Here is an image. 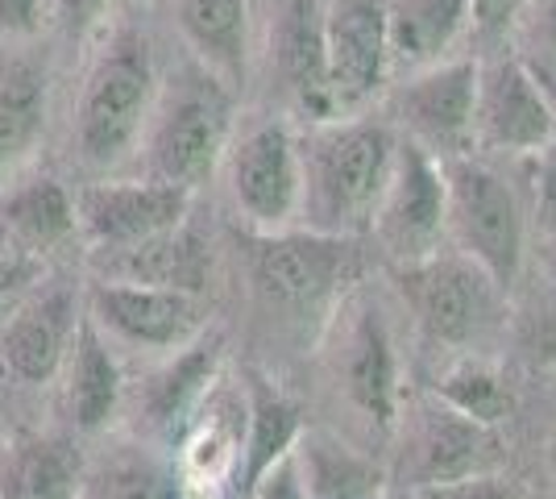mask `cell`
Listing matches in <instances>:
<instances>
[{
  "instance_id": "obj_8",
  "label": "cell",
  "mask_w": 556,
  "mask_h": 499,
  "mask_svg": "<svg viewBox=\"0 0 556 499\" xmlns=\"http://www.w3.org/2000/svg\"><path fill=\"white\" fill-rule=\"evenodd\" d=\"M225 159H229L232 204L250 221L254 234H278L300 221V138L282 121H266L241 134V142H229Z\"/></svg>"
},
{
  "instance_id": "obj_33",
  "label": "cell",
  "mask_w": 556,
  "mask_h": 499,
  "mask_svg": "<svg viewBox=\"0 0 556 499\" xmlns=\"http://www.w3.org/2000/svg\"><path fill=\"white\" fill-rule=\"evenodd\" d=\"M250 499H307L303 491V475H300V458L295 450L287 453V458H278L275 466L266 471V475L254 483V491Z\"/></svg>"
},
{
  "instance_id": "obj_36",
  "label": "cell",
  "mask_w": 556,
  "mask_h": 499,
  "mask_svg": "<svg viewBox=\"0 0 556 499\" xmlns=\"http://www.w3.org/2000/svg\"><path fill=\"white\" fill-rule=\"evenodd\" d=\"M532 346H535V354H540V358H556V309L544 312V321L535 325Z\"/></svg>"
},
{
  "instance_id": "obj_17",
  "label": "cell",
  "mask_w": 556,
  "mask_h": 499,
  "mask_svg": "<svg viewBox=\"0 0 556 499\" xmlns=\"http://www.w3.org/2000/svg\"><path fill=\"white\" fill-rule=\"evenodd\" d=\"M498 450L503 446H498L494 428L478 425V421L462 416L457 408L437 400L419 412L412 478H416V487H437V483H453V478L490 475L503 462Z\"/></svg>"
},
{
  "instance_id": "obj_13",
  "label": "cell",
  "mask_w": 556,
  "mask_h": 499,
  "mask_svg": "<svg viewBox=\"0 0 556 499\" xmlns=\"http://www.w3.org/2000/svg\"><path fill=\"white\" fill-rule=\"evenodd\" d=\"M328 84L337 117L370 104L391 75L387 54V4L382 0H332L325 9Z\"/></svg>"
},
{
  "instance_id": "obj_18",
  "label": "cell",
  "mask_w": 556,
  "mask_h": 499,
  "mask_svg": "<svg viewBox=\"0 0 556 499\" xmlns=\"http://www.w3.org/2000/svg\"><path fill=\"white\" fill-rule=\"evenodd\" d=\"M92 262L100 279H125V284L175 287V291L208 296L212 246L195 229H187V221L166 229V234L138 241V246H125V250H96Z\"/></svg>"
},
{
  "instance_id": "obj_1",
  "label": "cell",
  "mask_w": 556,
  "mask_h": 499,
  "mask_svg": "<svg viewBox=\"0 0 556 499\" xmlns=\"http://www.w3.org/2000/svg\"><path fill=\"white\" fill-rule=\"evenodd\" d=\"M394 134L382 121H320L300 142V216L316 234H366L394 166Z\"/></svg>"
},
{
  "instance_id": "obj_6",
  "label": "cell",
  "mask_w": 556,
  "mask_h": 499,
  "mask_svg": "<svg viewBox=\"0 0 556 499\" xmlns=\"http://www.w3.org/2000/svg\"><path fill=\"white\" fill-rule=\"evenodd\" d=\"M84 312L96 321L113 346L138 350V354L166 358L212 329L208 296L175 291V287H146L125 279H100L84 284Z\"/></svg>"
},
{
  "instance_id": "obj_22",
  "label": "cell",
  "mask_w": 556,
  "mask_h": 499,
  "mask_svg": "<svg viewBox=\"0 0 556 499\" xmlns=\"http://www.w3.org/2000/svg\"><path fill=\"white\" fill-rule=\"evenodd\" d=\"M473 22L469 0H391L387 4V54L391 72H428Z\"/></svg>"
},
{
  "instance_id": "obj_31",
  "label": "cell",
  "mask_w": 556,
  "mask_h": 499,
  "mask_svg": "<svg viewBox=\"0 0 556 499\" xmlns=\"http://www.w3.org/2000/svg\"><path fill=\"white\" fill-rule=\"evenodd\" d=\"M532 225L535 238L556 229V138L535 150L532 166Z\"/></svg>"
},
{
  "instance_id": "obj_5",
  "label": "cell",
  "mask_w": 556,
  "mask_h": 499,
  "mask_svg": "<svg viewBox=\"0 0 556 499\" xmlns=\"http://www.w3.org/2000/svg\"><path fill=\"white\" fill-rule=\"evenodd\" d=\"M250 284L266 309L320 312L337 300V291L357 279L362 254L353 238L316 234V229H278V234H245Z\"/></svg>"
},
{
  "instance_id": "obj_20",
  "label": "cell",
  "mask_w": 556,
  "mask_h": 499,
  "mask_svg": "<svg viewBox=\"0 0 556 499\" xmlns=\"http://www.w3.org/2000/svg\"><path fill=\"white\" fill-rule=\"evenodd\" d=\"M75 499H187V487L175 458L154 441H121L84 458Z\"/></svg>"
},
{
  "instance_id": "obj_23",
  "label": "cell",
  "mask_w": 556,
  "mask_h": 499,
  "mask_svg": "<svg viewBox=\"0 0 556 499\" xmlns=\"http://www.w3.org/2000/svg\"><path fill=\"white\" fill-rule=\"evenodd\" d=\"M345 391L378 428H394L399 416V362L387 321L374 309H362L349 329Z\"/></svg>"
},
{
  "instance_id": "obj_4",
  "label": "cell",
  "mask_w": 556,
  "mask_h": 499,
  "mask_svg": "<svg viewBox=\"0 0 556 499\" xmlns=\"http://www.w3.org/2000/svg\"><path fill=\"white\" fill-rule=\"evenodd\" d=\"M448 229L494 284L510 291L528 259V213L507 179L473 154L441 159Z\"/></svg>"
},
{
  "instance_id": "obj_16",
  "label": "cell",
  "mask_w": 556,
  "mask_h": 499,
  "mask_svg": "<svg viewBox=\"0 0 556 499\" xmlns=\"http://www.w3.org/2000/svg\"><path fill=\"white\" fill-rule=\"evenodd\" d=\"M270 50L275 72L287 100L312 125L337 117L332 84H328L325 47V4L320 0H278L270 22Z\"/></svg>"
},
{
  "instance_id": "obj_7",
  "label": "cell",
  "mask_w": 556,
  "mask_h": 499,
  "mask_svg": "<svg viewBox=\"0 0 556 499\" xmlns=\"http://www.w3.org/2000/svg\"><path fill=\"white\" fill-rule=\"evenodd\" d=\"M403 300L437 346H469L494 325L503 287L465 254H428L399 266Z\"/></svg>"
},
{
  "instance_id": "obj_24",
  "label": "cell",
  "mask_w": 556,
  "mask_h": 499,
  "mask_svg": "<svg viewBox=\"0 0 556 499\" xmlns=\"http://www.w3.org/2000/svg\"><path fill=\"white\" fill-rule=\"evenodd\" d=\"M84 450L67 433H25L4 453L0 499H75Z\"/></svg>"
},
{
  "instance_id": "obj_38",
  "label": "cell",
  "mask_w": 556,
  "mask_h": 499,
  "mask_svg": "<svg viewBox=\"0 0 556 499\" xmlns=\"http://www.w3.org/2000/svg\"><path fill=\"white\" fill-rule=\"evenodd\" d=\"M540 29H544V42H548V50L556 54V0H544V13H540ZM544 72H548V67H544Z\"/></svg>"
},
{
  "instance_id": "obj_28",
  "label": "cell",
  "mask_w": 556,
  "mask_h": 499,
  "mask_svg": "<svg viewBox=\"0 0 556 499\" xmlns=\"http://www.w3.org/2000/svg\"><path fill=\"white\" fill-rule=\"evenodd\" d=\"M295 458H300L307 499H378L382 475L374 471V462L357 458L341 441L320 437V433H303L295 441Z\"/></svg>"
},
{
  "instance_id": "obj_34",
  "label": "cell",
  "mask_w": 556,
  "mask_h": 499,
  "mask_svg": "<svg viewBox=\"0 0 556 499\" xmlns=\"http://www.w3.org/2000/svg\"><path fill=\"white\" fill-rule=\"evenodd\" d=\"M42 9H47V0H0V34H9V38L38 34Z\"/></svg>"
},
{
  "instance_id": "obj_19",
  "label": "cell",
  "mask_w": 556,
  "mask_h": 499,
  "mask_svg": "<svg viewBox=\"0 0 556 499\" xmlns=\"http://www.w3.org/2000/svg\"><path fill=\"white\" fill-rule=\"evenodd\" d=\"M63 396H67V416L75 433L96 437L113 425L125 400V375L113 354V341L96 329V321L84 312L75 337H71L67 362H63Z\"/></svg>"
},
{
  "instance_id": "obj_30",
  "label": "cell",
  "mask_w": 556,
  "mask_h": 499,
  "mask_svg": "<svg viewBox=\"0 0 556 499\" xmlns=\"http://www.w3.org/2000/svg\"><path fill=\"white\" fill-rule=\"evenodd\" d=\"M47 279V259L0 229V321Z\"/></svg>"
},
{
  "instance_id": "obj_27",
  "label": "cell",
  "mask_w": 556,
  "mask_h": 499,
  "mask_svg": "<svg viewBox=\"0 0 556 499\" xmlns=\"http://www.w3.org/2000/svg\"><path fill=\"white\" fill-rule=\"evenodd\" d=\"M47 129V79L29 63H0V184L34 154Z\"/></svg>"
},
{
  "instance_id": "obj_39",
  "label": "cell",
  "mask_w": 556,
  "mask_h": 499,
  "mask_svg": "<svg viewBox=\"0 0 556 499\" xmlns=\"http://www.w3.org/2000/svg\"><path fill=\"white\" fill-rule=\"evenodd\" d=\"M535 246H540V259H544V271L556 279V229H548V234H540L535 238Z\"/></svg>"
},
{
  "instance_id": "obj_21",
  "label": "cell",
  "mask_w": 556,
  "mask_h": 499,
  "mask_svg": "<svg viewBox=\"0 0 556 499\" xmlns=\"http://www.w3.org/2000/svg\"><path fill=\"white\" fill-rule=\"evenodd\" d=\"M241 396H245V441H241V462H237V475H241L237 491L250 496L257 478L266 475L278 458L295 450V441L303 437V412L282 387H275L254 366L245 371Z\"/></svg>"
},
{
  "instance_id": "obj_15",
  "label": "cell",
  "mask_w": 556,
  "mask_h": 499,
  "mask_svg": "<svg viewBox=\"0 0 556 499\" xmlns=\"http://www.w3.org/2000/svg\"><path fill=\"white\" fill-rule=\"evenodd\" d=\"M473 104H478V67L437 63L403 84L399 117L407 125L412 142H419L437 159H453L473 142Z\"/></svg>"
},
{
  "instance_id": "obj_35",
  "label": "cell",
  "mask_w": 556,
  "mask_h": 499,
  "mask_svg": "<svg viewBox=\"0 0 556 499\" xmlns=\"http://www.w3.org/2000/svg\"><path fill=\"white\" fill-rule=\"evenodd\" d=\"M104 9H109V0H54V13L67 25V34H84Z\"/></svg>"
},
{
  "instance_id": "obj_40",
  "label": "cell",
  "mask_w": 556,
  "mask_h": 499,
  "mask_svg": "<svg viewBox=\"0 0 556 499\" xmlns=\"http://www.w3.org/2000/svg\"><path fill=\"white\" fill-rule=\"evenodd\" d=\"M535 72V79H540V88H544V96L553 100V109H556V75H548L544 67H532Z\"/></svg>"
},
{
  "instance_id": "obj_26",
  "label": "cell",
  "mask_w": 556,
  "mask_h": 499,
  "mask_svg": "<svg viewBox=\"0 0 556 499\" xmlns=\"http://www.w3.org/2000/svg\"><path fill=\"white\" fill-rule=\"evenodd\" d=\"M175 13L187 47L200 54V63L225 84H237L245 75V47H250L245 0H175Z\"/></svg>"
},
{
  "instance_id": "obj_29",
  "label": "cell",
  "mask_w": 556,
  "mask_h": 499,
  "mask_svg": "<svg viewBox=\"0 0 556 499\" xmlns=\"http://www.w3.org/2000/svg\"><path fill=\"white\" fill-rule=\"evenodd\" d=\"M437 400H444L448 408H457L462 416L478 421V425H498L507 421L510 408H515V396H510L507 379L498 371H490L482 362H462L453 366L448 375L437 387Z\"/></svg>"
},
{
  "instance_id": "obj_37",
  "label": "cell",
  "mask_w": 556,
  "mask_h": 499,
  "mask_svg": "<svg viewBox=\"0 0 556 499\" xmlns=\"http://www.w3.org/2000/svg\"><path fill=\"white\" fill-rule=\"evenodd\" d=\"M469 9L482 25H498L515 9V0H469Z\"/></svg>"
},
{
  "instance_id": "obj_32",
  "label": "cell",
  "mask_w": 556,
  "mask_h": 499,
  "mask_svg": "<svg viewBox=\"0 0 556 499\" xmlns=\"http://www.w3.org/2000/svg\"><path fill=\"white\" fill-rule=\"evenodd\" d=\"M424 499H519V491L510 487V478L503 475H469L453 478V483H437V487H419Z\"/></svg>"
},
{
  "instance_id": "obj_41",
  "label": "cell",
  "mask_w": 556,
  "mask_h": 499,
  "mask_svg": "<svg viewBox=\"0 0 556 499\" xmlns=\"http://www.w3.org/2000/svg\"><path fill=\"white\" fill-rule=\"evenodd\" d=\"M216 499H250V496H245V491H220Z\"/></svg>"
},
{
  "instance_id": "obj_9",
  "label": "cell",
  "mask_w": 556,
  "mask_h": 499,
  "mask_svg": "<svg viewBox=\"0 0 556 499\" xmlns=\"http://www.w3.org/2000/svg\"><path fill=\"white\" fill-rule=\"evenodd\" d=\"M370 229L399 266L428 259V254L441 250V238L448 229L444 171L441 159L428 154L412 138L394 146L391 179H387V191H382V200L374 209Z\"/></svg>"
},
{
  "instance_id": "obj_2",
  "label": "cell",
  "mask_w": 556,
  "mask_h": 499,
  "mask_svg": "<svg viewBox=\"0 0 556 499\" xmlns=\"http://www.w3.org/2000/svg\"><path fill=\"white\" fill-rule=\"evenodd\" d=\"M146 159L150 175L195 191L216 175L232 142V92L208 67H187L159 88L146 121Z\"/></svg>"
},
{
  "instance_id": "obj_25",
  "label": "cell",
  "mask_w": 556,
  "mask_h": 499,
  "mask_svg": "<svg viewBox=\"0 0 556 499\" xmlns=\"http://www.w3.org/2000/svg\"><path fill=\"white\" fill-rule=\"evenodd\" d=\"M0 229L9 238H17L25 250L42 254L63 250L79 225H75V196H71L54 175H38L25 179L17 188L0 200Z\"/></svg>"
},
{
  "instance_id": "obj_14",
  "label": "cell",
  "mask_w": 556,
  "mask_h": 499,
  "mask_svg": "<svg viewBox=\"0 0 556 499\" xmlns=\"http://www.w3.org/2000/svg\"><path fill=\"white\" fill-rule=\"evenodd\" d=\"M473 138L490 150L535 154L556 138V109L540 79L519 59H498L478 72V104H473Z\"/></svg>"
},
{
  "instance_id": "obj_3",
  "label": "cell",
  "mask_w": 556,
  "mask_h": 499,
  "mask_svg": "<svg viewBox=\"0 0 556 499\" xmlns=\"http://www.w3.org/2000/svg\"><path fill=\"white\" fill-rule=\"evenodd\" d=\"M154 96H159V75L146 38L116 34L96 54L75 104V125H71L75 154L96 171L125 163L146 134Z\"/></svg>"
},
{
  "instance_id": "obj_11",
  "label": "cell",
  "mask_w": 556,
  "mask_h": 499,
  "mask_svg": "<svg viewBox=\"0 0 556 499\" xmlns=\"http://www.w3.org/2000/svg\"><path fill=\"white\" fill-rule=\"evenodd\" d=\"M79 316L84 284H75L71 275L42 279L0 321V366L22 383L59 379Z\"/></svg>"
},
{
  "instance_id": "obj_12",
  "label": "cell",
  "mask_w": 556,
  "mask_h": 499,
  "mask_svg": "<svg viewBox=\"0 0 556 499\" xmlns=\"http://www.w3.org/2000/svg\"><path fill=\"white\" fill-rule=\"evenodd\" d=\"M220 362H225V333L204 329L184 350L166 354L134 396V412L146 433V441L175 450L184 441L200 408L208 404L212 387L220 383Z\"/></svg>"
},
{
  "instance_id": "obj_10",
  "label": "cell",
  "mask_w": 556,
  "mask_h": 499,
  "mask_svg": "<svg viewBox=\"0 0 556 499\" xmlns=\"http://www.w3.org/2000/svg\"><path fill=\"white\" fill-rule=\"evenodd\" d=\"M191 191L163 179H96L75 196V225L92 250H125L184 225Z\"/></svg>"
}]
</instances>
